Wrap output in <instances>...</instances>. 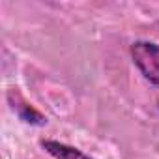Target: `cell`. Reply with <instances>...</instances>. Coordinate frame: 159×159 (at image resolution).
I'll list each match as a JSON object with an SVG mask.
<instances>
[{
    "label": "cell",
    "instance_id": "3957f363",
    "mask_svg": "<svg viewBox=\"0 0 159 159\" xmlns=\"http://www.w3.org/2000/svg\"><path fill=\"white\" fill-rule=\"evenodd\" d=\"M41 148L52 155L54 159H92L88 155H84L81 150H77L73 146H67L64 142H58V140H51V139H43L41 142Z\"/></svg>",
    "mask_w": 159,
    "mask_h": 159
},
{
    "label": "cell",
    "instance_id": "6da1fadb",
    "mask_svg": "<svg viewBox=\"0 0 159 159\" xmlns=\"http://www.w3.org/2000/svg\"><path fill=\"white\" fill-rule=\"evenodd\" d=\"M129 52L142 77L152 84L159 86V45L152 41H135Z\"/></svg>",
    "mask_w": 159,
    "mask_h": 159
},
{
    "label": "cell",
    "instance_id": "7a4b0ae2",
    "mask_svg": "<svg viewBox=\"0 0 159 159\" xmlns=\"http://www.w3.org/2000/svg\"><path fill=\"white\" fill-rule=\"evenodd\" d=\"M8 103L11 105L13 112H15L25 124H30V125H45V124H47V118H45L39 111H36L32 105H28V103L15 92V88H11V90L8 92Z\"/></svg>",
    "mask_w": 159,
    "mask_h": 159
}]
</instances>
